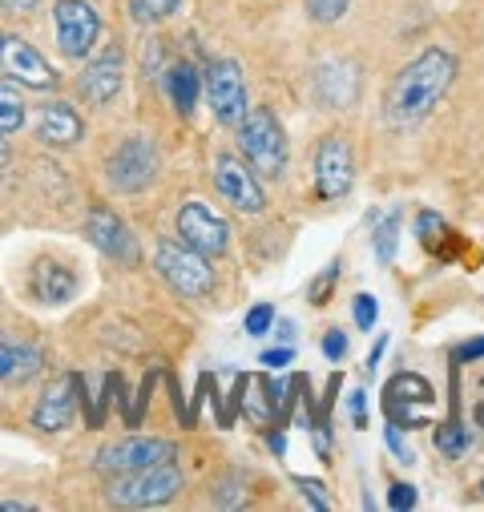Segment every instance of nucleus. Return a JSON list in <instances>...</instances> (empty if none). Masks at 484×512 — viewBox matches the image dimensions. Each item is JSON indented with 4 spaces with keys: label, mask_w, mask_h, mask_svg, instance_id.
Segmentation results:
<instances>
[{
    "label": "nucleus",
    "mask_w": 484,
    "mask_h": 512,
    "mask_svg": "<svg viewBox=\"0 0 484 512\" xmlns=\"http://www.w3.org/2000/svg\"><path fill=\"white\" fill-rule=\"evenodd\" d=\"M452 81H456V57L448 49H424L412 65H404V73H396L388 101H384L388 121L396 130H408V125L424 121Z\"/></svg>",
    "instance_id": "f257e3e1"
},
{
    "label": "nucleus",
    "mask_w": 484,
    "mask_h": 512,
    "mask_svg": "<svg viewBox=\"0 0 484 512\" xmlns=\"http://www.w3.org/2000/svg\"><path fill=\"white\" fill-rule=\"evenodd\" d=\"M234 138H238V154L251 162L255 174L263 178H279L287 170V134L283 125L271 109H247V117H242L234 125Z\"/></svg>",
    "instance_id": "f03ea898"
},
{
    "label": "nucleus",
    "mask_w": 484,
    "mask_h": 512,
    "mask_svg": "<svg viewBox=\"0 0 484 512\" xmlns=\"http://www.w3.org/2000/svg\"><path fill=\"white\" fill-rule=\"evenodd\" d=\"M178 492H182V472L174 460H166V464H150L130 476H113L105 500L117 508H158V504L174 500Z\"/></svg>",
    "instance_id": "7ed1b4c3"
},
{
    "label": "nucleus",
    "mask_w": 484,
    "mask_h": 512,
    "mask_svg": "<svg viewBox=\"0 0 484 512\" xmlns=\"http://www.w3.org/2000/svg\"><path fill=\"white\" fill-rule=\"evenodd\" d=\"M154 263H158V275L186 299H202L214 291V271H210V259L198 254L194 246H186L182 238L178 242H162L154 250Z\"/></svg>",
    "instance_id": "20e7f679"
},
{
    "label": "nucleus",
    "mask_w": 484,
    "mask_h": 512,
    "mask_svg": "<svg viewBox=\"0 0 484 512\" xmlns=\"http://www.w3.org/2000/svg\"><path fill=\"white\" fill-rule=\"evenodd\" d=\"M178 448L170 440H158V436H130V440H117L109 448H101V456L93 460V468L113 480V476H130V472H142L150 464H166L174 460Z\"/></svg>",
    "instance_id": "39448f33"
},
{
    "label": "nucleus",
    "mask_w": 484,
    "mask_h": 512,
    "mask_svg": "<svg viewBox=\"0 0 484 512\" xmlns=\"http://www.w3.org/2000/svg\"><path fill=\"white\" fill-rule=\"evenodd\" d=\"M158 166H162L158 146L146 134H138V138L121 142L113 150V158H109V182L121 194H138V190H146L158 178Z\"/></svg>",
    "instance_id": "423d86ee"
},
{
    "label": "nucleus",
    "mask_w": 484,
    "mask_h": 512,
    "mask_svg": "<svg viewBox=\"0 0 484 512\" xmlns=\"http://www.w3.org/2000/svg\"><path fill=\"white\" fill-rule=\"evenodd\" d=\"M53 25H57V49L69 61H85L101 37V17L85 0H57L53 5Z\"/></svg>",
    "instance_id": "0eeeda50"
},
{
    "label": "nucleus",
    "mask_w": 484,
    "mask_h": 512,
    "mask_svg": "<svg viewBox=\"0 0 484 512\" xmlns=\"http://www.w3.org/2000/svg\"><path fill=\"white\" fill-rule=\"evenodd\" d=\"M202 89L222 125H238L247 117V85H242V69L234 61H214L202 77Z\"/></svg>",
    "instance_id": "6e6552de"
},
{
    "label": "nucleus",
    "mask_w": 484,
    "mask_h": 512,
    "mask_svg": "<svg viewBox=\"0 0 484 512\" xmlns=\"http://www.w3.org/2000/svg\"><path fill=\"white\" fill-rule=\"evenodd\" d=\"M178 238L186 246H194L198 254H206V259H218V254H226V246H230V226L206 202H186L178 210Z\"/></svg>",
    "instance_id": "1a4fd4ad"
},
{
    "label": "nucleus",
    "mask_w": 484,
    "mask_h": 512,
    "mask_svg": "<svg viewBox=\"0 0 484 512\" xmlns=\"http://www.w3.org/2000/svg\"><path fill=\"white\" fill-rule=\"evenodd\" d=\"M0 73H5L9 81L25 85V89H57V73L53 65L25 41V37H0Z\"/></svg>",
    "instance_id": "9d476101"
},
{
    "label": "nucleus",
    "mask_w": 484,
    "mask_h": 512,
    "mask_svg": "<svg viewBox=\"0 0 484 512\" xmlns=\"http://www.w3.org/2000/svg\"><path fill=\"white\" fill-rule=\"evenodd\" d=\"M355 182V158H351V146L343 138H323L319 150H315V190L323 202H335V198H347Z\"/></svg>",
    "instance_id": "9b49d317"
},
{
    "label": "nucleus",
    "mask_w": 484,
    "mask_h": 512,
    "mask_svg": "<svg viewBox=\"0 0 484 512\" xmlns=\"http://www.w3.org/2000/svg\"><path fill=\"white\" fill-rule=\"evenodd\" d=\"M214 186H218V194H222L234 210H242V214H259V210L267 206L255 170H251V166H242V162L230 158V154L214 158Z\"/></svg>",
    "instance_id": "f8f14e48"
},
{
    "label": "nucleus",
    "mask_w": 484,
    "mask_h": 512,
    "mask_svg": "<svg viewBox=\"0 0 484 512\" xmlns=\"http://www.w3.org/2000/svg\"><path fill=\"white\" fill-rule=\"evenodd\" d=\"M85 234H89V242H93L101 254H109L113 263H121V267H134V263H138V242H134V234L126 230V222H121L113 210H105V206L89 210Z\"/></svg>",
    "instance_id": "ddd939ff"
},
{
    "label": "nucleus",
    "mask_w": 484,
    "mask_h": 512,
    "mask_svg": "<svg viewBox=\"0 0 484 512\" xmlns=\"http://www.w3.org/2000/svg\"><path fill=\"white\" fill-rule=\"evenodd\" d=\"M121 77H126V53H121L117 45H109V49H101V53L85 65L77 89H81L85 101H93V105H109V101L121 93Z\"/></svg>",
    "instance_id": "4468645a"
},
{
    "label": "nucleus",
    "mask_w": 484,
    "mask_h": 512,
    "mask_svg": "<svg viewBox=\"0 0 484 512\" xmlns=\"http://www.w3.org/2000/svg\"><path fill=\"white\" fill-rule=\"evenodd\" d=\"M81 375H69V379H61V383H53V388L37 400V408H33V424L41 428V432H61L69 420H73V408H77V400H81Z\"/></svg>",
    "instance_id": "2eb2a0df"
},
{
    "label": "nucleus",
    "mask_w": 484,
    "mask_h": 512,
    "mask_svg": "<svg viewBox=\"0 0 484 512\" xmlns=\"http://www.w3.org/2000/svg\"><path fill=\"white\" fill-rule=\"evenodd\" d=\"M81 134H85V121H81V113H77L73 105L53 101V105H45V109L37 113V138H41L45 146L65 150V146L81 142Z\"/></svg>",
    "instance_id": "dca6fc26"
},
{
    "label": "nucleus",
    "mask_w": 484,
    "mask_h": 512,
    "mask_svg": "<svg viewBox=\"0 0 484 512\" xmlns=\"http://www.w3.org/2000/svg\"><path fill=\"white\" fill-rule=\"evenodd\" d=\"M315 93L323 105L331 109H347L355 97H359V69L351 61H339V65H323L319 77H315Z\"/></svg>",
    "instance_id": "f3484780"
},
{
    "label": "nucleus",
    "mask_w": 484,
    "mask_h": 512,
    "mask_svg": "<svg viewBox=\"0 0 484 512\" xmlns=\"http://www.w3.org/2000/svg\"><path fill=\"white\" fill-rule=\"evenodd\" d=\"M33 295L41 299V303H65L73 291H77V279H73V271L69 267H61V263H53V259H41L37 267H33Z\"/></svg>",
    "instance_id": "a211bd4d"
},
{
    "label": "nucleus",
    "mask_w": 484,
    "mask_h": 512,
    "mask_svg": "<svg viewBox=\"0 0 484 512\" xmlns=\"http://www.w3.org/2000/svg\"><path fill=\"white\" fill-rule=\"evenodd\" d=\"M166 93H170V105L178 113H190L198 105V93H202V77L190 61H174L166 69Z\"/></svg>",
    "instance_id": "6ab92c4d"
},
{
    "label": "nucleus",
    "mask_w": 484,
    "mask_h": 512,
    "mask_svg": "<svg viewBox=\"0 0 484 512\" xmlns=\"http://www.w3.org/2000/svg\"><path fill=\"white\" fill-rule=\"evenodd\" d=\"M388 400H404V420H400V424L420 428V424L412 420V412H408V400H432V392H428V383H424L420 375H396V379L388 383Z\"/></svg>",
    "instance_id": "aec40b11"
},
{
    "label": "nucleus",
    "mask_w": 484,
    "mask_h": 512,
    "mask_svg": "<svg viewBox=\"0 0 484 512\" xmlns=\"http://www.w3.org/2000/svg\"><path fill=\"white\" fill-rule=\"evenodd\" d=\"M37 371H41V351H37V347H13V351H9V375H5V379L25 383V379L37 375Z\"/></svg>",
    "instance_id": "412c9836"
},
{
    "label": "nucleus",
    "mask_w": 484,
    "mask_h": 512,
    "mask_svg": "<svg viewBox=\"0 0 484 512\" xmlns=\"http://www.w3.org/2000/svg\"><path fill=\"white\" fill-rule=\"evenodd\" d=\"M21 121H25V101L9 85H0V134L21 130Z\"/></svg>",
    "instance_id": "4be33fe9"
},
{
    "label": "nucleus",
    "mask_w": 484,
    "mask_h": 512,
    "mask_svg": "<svg viewBox=\"0 0 484 512\" xmlns=\"http://www.w3.org/2000/svg\"><path fill=\"white\" fill-rule=\"evenodd\" d=\"M396 238H400V214L392 210V214L376 226V259H380V263H396Z\"/></svg>",
    "instance_id": "5701e85b"
},
{
    "label": "nucleus",
    "mask_w": 484,
    "mask_h": 512,
    "mask_svg": "<svg viewBox=\"0 0 484 512\" xmlns=\"http://www.w3.org/2000/svg\"><path fill=\"white\" fill-rule=\"evenodd\" d=\"M178 5H182V0H130V13H134L138 25H158V21H166Z\"/></svg>",
    "instance_id": "b1692460"
},
{
    "label": "nucleus",
    "mask_w": 484,
    "mask_h": 512,
    "mask_svg": "<svg viewBox=\"0 0 484 512\" xmlns=\"http://www.w3.org/2000/svg\"><path fill=\"white\" fill-rule=\"evenodd\" d=\"M436 448H440L444 456H464V452H468V432H464L460 424H440V428H436Z\"/></svg>",
    "instance_id": "393cba45"
},
{
    "label": "nucleus",
    "mask_w": 484,
    "mask_h": 512,
    "mask_svg": "<svg viewBox=\"0 0 484 512\" xmlns=\"http://www.w3.org/2000/svg\"><path fill=\"white\" fill-rule=\"evenodd\" d=\"M303 5H307V17H311L315 25H335V21L347 13L351 0H303Z\"/></svg>",
    "instance_id": "a878e982"
},
{
    "label": "nucleus",
    "mask_w": 484,
    "mask_h": 512,
    "mask_svg": "<svg viewBox=\"0 0 484 512\" xmlns=\"http://www.w3.org/2000/svg\"><path fill=\"white\" fill-rule=\"evenodd\" d=\"M351 315H355V327L372 331V327H376V319H380V303H376L372 295H355V303H351Z\"/></svg>",
    "instance_id": "bb28decb"
},
{
    "label": "nucleus",
    "mask_w": 484,
    "mask_h": 512,
    "mask_svg": "<svg viewBox=\"0 0 484 512\" xmlns=\"http://www.w3.org/2000/svg\"><path fill=\"white\" fill-rule=\"evenodd\" d=\"M335 279H339V263H331L315 283H311V303L315 307H323L327 299H331V287H335Z\"/></svg>",
    "instance_id": "cd10ccee"
},
{
    "label": "nucleus",
    "mask_w": 484,
    "mask_h": 512,
    "mask_svg": "<svg viewBox=\"0 0 484 512\" xmlns=\"http://www.w3.org/2000/svg\"><path fill=\"white\" fill-rule=\"evenodd\" d=\"M271 327H275V311L267 303H259V307L247 311V335H267Z\"/></svg>",
    "instance_id": "c85d7f7f"
},
{
    "label": "nucleus",
    "mask_w": 484,
    "mask_h": 512,
    "mask_svg": "<svg viewBox=\"0 0 484 512\" xmlns=\"http://www.w3.org/2000/svg\"><path fill=\"white\" fill-rule=\"evenodd\" d=\"M295 484H299V492H303V496H307V500H311L319 512H327V508H331V500L323 496V484H319V480H307V476H299Z\"/></svg>",
    "instance_id": "c756f323"
},
{
    "label": "nucleus",
    "mask_w": 484,
    "mask_h": 512,
    "mask_svg": "<svg viewBox=\"0 0 484 512\" xmlns=\"http://www.w3.org/2000/svg\"><path fill=\"white\" fill-rule=\"evenodd\" d=\"M388 504H392L396 512H408V508H416V488H412V484H392V492H388Z\"/></svg>",
    "instance_id": "7c9ffc66"
},
{
    "label": "nucleus",
    "mask_w": 484,
    "mask_h": 512,
    "mask_svg": "<svg viewBox=\"0 0 484 512\" xmlns=\"http://www.w3.org/2000/svg\"><path fill=\"white\" fill-rule=\"evenodd\" d=\"M323 355L327 359H343L347 355V335L343 331H327L323 335Z\"/></svg>",
    "instance_id": "2f4dec72"
},
{
    "label": "nucleus",
    "mask_w": 484,
    "mask_h": 512,
    "mask_svg": "<svg viewBox=\"0 0 484 512\" xmlns=\"http://www.w3.org/2000/svg\"><path fill=\"white\" fill-rule=\"evenodd\" d=\"M259 359H263V367H271V371H283V367L295 359V351H291V347H271V351H263Z\"/></svg>",
    "instance_id": "473e14b6"
},
{
    "label": "nucleus",
    "mask_w": 484,
    "mask_h": 512,
    "mask_svg": "<svg viewBox=\"0 0 484 512\" xmlns=\"http://www.w3.org/2000/svg\"><path fill=\"white\" fill-rule=\"evenodd\" d=\"M351 420L355 428H368V400H363V392H351Z\"/></svg>",
    "instance_id": "72a5a7b5"
},
{
    "label": "nucleus",
    "mask_w": 484,
    "mask_h": 512,
    "mask_svg": "<svg viewBox=\"0 0 484 512\" xmlns=\"http://www.w3.org/2000/svg\"><path fill=\"white\" fill-rule=\"evenodd\" d=\"M388 448H392V452H396V460H404V464H412V460H416V456H412V448L400 440V432H396V428H388Z\"/></svg>",
    "instance_id": "f704fd0d"
},
{
    "label": "nucleus",
    "mask_w": 484,
    "mask_h": 512,
    "mask_svg": "<svg viewBox=\"0 0 484 512\" xmlns=\"http://www.w3.org/2000/svg\"><path fill=\"white\" fill-rule=\"evenodd\" d=\"M480 355H484V339H472V343L456 347V359H460V363H472V359H480Z\"/></svg>",
    "instance_id": "c9c22d12"
},
{
    "label": "nucleus",
    "mask_w": 484,
    "mask_h": 512,
    "mask_svg": "<svg viewBox=\"0 0 484 512\" xmlns=\"http://www.w3.org/2000/svg\"><path fill=\"white\" fill-rule=\"evenodd\" d=\"M41 5V0H0V9L5 13H33Z\"/></svg>",
    "instance_id": "e433bc0d"
},
{
    "label": "nucleus",
    "mask_w": 484,
    "mask_h": 512,
    "mask_svg": "<svg viewBox=\"0 0 484 512\" xmlns=\"http://www.w3.org/2000/svg\"><path fill=\"white\" fill-rule=\"evenodd\" d=\"M384 351H388V339H380V343H376V351L368 355V363H363V367H368V371H376V363H380V355H384Z\"/></svg>",
    "instance_id": "4c0bfd02"
},
{
    "label": "nucleus",
    "mask_w": 484,
    "mask_h": 512,
    "mask_svg": "<svg viewBox=\"0 0 484 512\" xmlns=\"http://www.w3.org/2000/svg\"><path fill=\"white\" fill-rule=\"evenodd\" d=\"M9 351H13L9 343H0V379H5V375H9Z\"/></svg>",
    "instance_id": "58836bf2"
},
{
    "label": "nucleus",
    "mask_w": 484,
    "mask_h": 512,
    "mask_svg": "<svg viewBox=\"0 0 484 512\" xmlns=\"http://www.w3.org/2000/svg\"><path fill=\"white\" fill-rule=\"evenodd\" d=\"M29 504H21V500H5V504H0V512H25Z\"/></svg>",
    "instance_id": "ea45409f"
},
{
    "label": "nucleus",
    "mask_w": 484,
    "mask_h": 512,
    "mask_svg": "<svg viewBox=\"0 0 484 512\" xmlns=\"http://www.w3.org/2000/svg\"><path fill=\"white\" fill-rule=\"evenodd\" d=\"M279 339L291 343V339H295V323H279Z\"/></svg>",
    "instance_id": "a19ab883"
},
{
    "label": "nucleus",
    "mask_w": 484,
    "mask_h": 512,
    "mask_svg": "<svg viewBox=\"0 0 484 512\" xmlns=\"http://www.w3.org/2000/svg\"><path fill=\"white\" fill-rule=\"evenodd\" d=\"M271 448H275V452H283V448H287V440H283L279 432H271Z\"/></svg>",
    "instance_id": "79ce46f5"
},
{
    "label": "nucleus",
    "mask_w": 484,
    "mask_h": 512,
    "mask_svg": "<svg viewBox=\"0 0 484 512\" xmlns=\"http://www.w3.org/2000/svg\"><path fill=\"white\" fill-rule=\"evenodd\" d=\"M472 416H476V424H484V400L476 404V412H472Z\"/></svg>",
    "instance_id": "37998d69"
},
{
    "label": "nucleus",
    "mask_w": 484,
    "mask_h": 512,
    "mask_svg": "<svg viewBox=\"0 0 484 512\" xmlns=\"http://www.w3.org/2000/svg\"><path fill=\"white\" fill-rule=\"evenodd\" d=\"M5 154H9V150H5V134H0V162H5Z\"/></svg>",
    "instance_id": "c03bdc74"
},
{
    "label": "nucleus",
    "mask_w": 484,
    "mask_h": 512,
    "mask_svg": "<svg viewBox=\"0 0 484 512\" xmlns=\"http://www.w3.org/2000/svg\"><path fill=\"white\" fill-rule=\"evenodd\" d=\"M480 492H484V484H480Z\"/></svg>",
    "instance_id": "a18cd8bd"
}]
</instances>
